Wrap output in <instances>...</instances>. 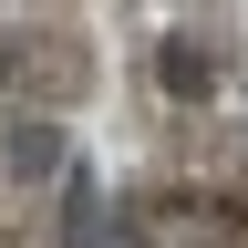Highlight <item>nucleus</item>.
Segmentation results:
<instances>
[{"label":"nucleus","mask_w":248,"mask_h":248,"mask_svg":"<svg viewBox=\"0 0 248 248\" xmlns=\"http://www.w3.org/2000/svg\"><path fill=\"white\" fill-rule=\"evenodd\" d=\"M155 73H166L176 104H207V93H217V62H207L197 42H166V52H155Z\"/></svg>","instance_id":"nucleus-1"}]
</instances>
